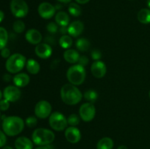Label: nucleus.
Instances as JSON below:
<instances>
[{"label": "nucleus", "instance_id": "obj_1", "mask_svg": "<svg viewBox=\"0 0 150 149\" xmlns=\"http://www.w3.org/2000/svg\"><path fill=\"white\" fill-rule=\"evenodd\" d=\"M62 100L67 105H75L79 104L82 99L81 91L71 83L64 84L60 91Z\"/></svg>", "mask_w": 150, "mask_h": 149}, {"label": "nucleus", "instance_id": "obj_2", "mask_svg": "<svg viewBox=\"0 0 150 149\" xmlns=\"http://www.w3.org/2000/svg\"><path fill=\"white\" fill-rule=\"evenodd\" d=\"M24 129V121L21 117L11 115L6 117L2 122L3 131L7 135L13 137L20 134Z\"/></svg>", "mask_w": 150, "mask_h": 149}, {"label": "nucleus", "instance_id": "obj_3", "mask_svg": "<svg viewBox=\"0 0 150 149\" xmlns=\"http://www.w3.org/2000/svg\"><path fill=\"white\" fill-rule=\"evenodd\" d=\"M32 142L37 145H50L55 139V134L51 130L45 128H38L32 135Z\"/></svg>", "mask_w": 150, "mask_h": 149}, {"label": "nucleus", "instance_id": "obj_4", "mask_svg": "<svg viewBox=\"0 0 150 149\" xmlns=\"http://www.w3.org/2000/svg\"><path fill=\"white\" fill-rule=\"evenodd\" d=\"M86 70L80 64L73 65L67 70V78L70 83L74 86H79L84 82L86 79Z\"/></svg>", "mask_w": 150, "mask_h": 149}, {"label": "nucleus", "instance_id": "obj_5", "mask_svg": "<svg viewBox=\"0 0 150 149\" xmlns=\"http://www.w3.org/2000/svg\"><path fill=\"white\" fill-rule=\"evenodd\" d=\"M26 64V57L21 53H14L7 59L5 67L7 72L16 74L23 70Z\"/></svg>", "mask_w": 150, "mask_h": 149}, {"label": "nucleus", "instance_id": "obj_6", "mask_svg": "<svg viewBox=\"0 0 150 149\" xmlns=\"http://www.w3.org/2000/svg\"><path fill=\"white\" fill-rule=\"evenodd\" d=\"M49 125L54 130L61 131L67 129L68 123L66 117L59 112H54L49 116Z\"/></svg>", "mask_w": 150, "mask_h": 149}, {"label": "nucleus", "instance_id": "obj_7", "mask_svg": "<svg viewBox=\"0 0 150 149\" xmlns=\"http://www.w3.org/2000/svg\"><path fill=\"white\" fill-rule=\"evenodd\" d=\"M10 10L15 17L22 18L27 15L29 7L24 0H12L10 2Z\"/></svg>", "mask_w": 150, "mask_h": 149}, {"label": "nucleus", "instance_id": "obj_8", "mask_svg": "<svg viewBox=\"0 0 150 149\" xmlns=\"http://www.w3.org/2000/svg\"><path fill=\"white\" fill-rule=\"evenodd\" d=\"M96 114V109L93 103L86 102L81 105L79 109L80 118L85 122H89L94 119Z\"/></svg>", "mask_w": 150, "mask_h": 149}, {"label": "nucleus", "instance_id": "obj_9", "mask_svg": "<svg viewBox=\"0 0 150 149\" xmlns=\"http://www.w3.org/2000/svg\"><path fill=\"white\" fill-rule=\"evenodd\" d=\"M52 111V106L46 100L39 101L35 107V114L38 118L44 119L49 117Z\"/></svg>", "mask_w": 150, "mask_h": 149}, {"label": "nucleus", "instance_id": "obj_10", "mask_svg": "<svg viewBox=\"0 0 150 149\" xmlns=\"http://www.w3.org/2000/svg\"><path fill=\"white\" fill-rule=\"evenodd\" d=\"M3 96L10 102H15L21 98V91L17 86H8L4 89Z\"/></svg>", "mask_w": 150, "mask_h": 149}, {"label": "nucleus", "instance_id": "obj_11", "mask_svg": "<svg viewBox=\"0 0 150 149\" xmlns=\"http://www.w3.org/2000/svg\"><path fill=\"white\" fill-rule=\"evenodd\" d=\"M56 7L48 2H42L38 6V12L41 18L50 19L55 15Z\"/></svg>", "mask_w": 150, "mask_h": 149}, {"label": "nucleus", "instance_id": "obj_12", "mask_svg": "<svg viewBox=\"0 0 150 149\" xmlns=\"http://www.w3.org/2000/svg\"><path fill=\"white\" fill-rule=\"evenodd\" d=\"M64 136H65L66 140L70 143H79L81 138L80 130L76 127H67L64 131Z\"/></svg>", "mask_w": 150, "mask_h": 149}, {"label": "nucleus", "instance_id": "obj_13", "mask_svg": "<svg viewBox=\"0 0 150 149\" xmlns=\"http://www.w3.org/2000/svg\"><path fill=\"white\" fill-rule=\"evenodd\" d=\"M106 65L103 61H95L91 65V72L96 78H102L106 74Z\"/></svg>", "mask_w": 150, "mask_h": 149}, {"label": "nucleus", "instance_id": "obj_14", "mask_svg": "<svg viewBox=\"0 0 150 149\" xmlns=\"http://www.w3.org/2000/svg\"><path fill=\"white\" fill-rule=\"evenodd\" d=\"M35 53L39 58L46 59L52 54V48L47 43H40L35 47Z\"/></svg>", "mask_w": 150, "mask_h": 149}, {"label": "nucleus", "instance_id": "obj_15", "mask_svg": "<svg viewBox=\"0 0 150 149\" xmlns=\"http://www.w3.org/2000/svg\"><path fill=\"white\" fill-rule=\"evenodd\" d=\"M84 29V24L81 20H75L67 26V31L70 37H77L80 36Z\"/></svg>", "mask_w": 150, "mask_h": 149}, {"label": "nucleus", "instance_id": "obj_16", "mask_svg": "<svg viewBox=\"0 0 150 149\" xmlns=\"http://www.w3.org/2000/svg\"><path fill=\"white\" fill-rule=\"evenodd\" d=\"M25 38L28 42L32 45H38L42 39L40 32L35 29H29L25 34Z\"/></svg>", "mask_w": 150, "mask_h": 149}, {"label": "nucleus", "instance_id": "obj_17", "mask_svg": "<svg viewBox=\"0 0 150 149\" xmlns=\"http://www.w3.org/2000/svg\"><path fill=\"white\" fill-rule=\"evenodd\" d=\"M13 83L18 88H23L27 86L30 82V77L26 73H18L13 78Z\"/></svg>", "mask_w": 150, "mask_h": 149}, {"label": "nucleus", "instance_id": "obj_18", "mask_svg": "<svg viewBox=\"0 0 150 149\" xmlns=\"http://www.w3.org/2000/svg\"><path fill=\"white\" fill-rule=\"evenodd\" d=\"M33 142L26 137H19L15 141L16 149H33Z\"/></svg>", "mask_w": 150, "mask_h": 149}, {"label": "nucleus", "instance_id": "obj_19", "mask_svg": "<svg viewBox=\"0 0 150 149\" xmlns=\"http://www.w3.org/2000/svg\"><path fill=\"white\" fill-rule=\"evenodd\" d=\"M64 60L70 64H76L79 59V53L74 49H67L63 54Z\"/></svg>", "mask_w": 150, "mask_h": 149}, {"label": "nucleus", "instance_id": "obj_20", "mask_svg": "<svg viewBox=\"0 0 150 149\" xmlns=\"http://www.w3.org/2000/svg\"><path fill=\"white\" fill-rule=\"evenodd\" d=\"M55 21L59 26H67L70 23L69 15L64 11L58 12L55 15Z\"/></svg>", "mask_w": 150, "mask_h": 149}, {"label": "nucleus", "instance_id": "obj_21", "mask_svg": "<svg viewBox=\"0 0 150 149\" xmlns=\"http://www.w3.org/2000/svg\"><path fill=\"white\" fill-rule=\"evenodd\" d=\"M26 70L29 72V73L32 74H37L39 73L40 70V65L39 63L35 59H29L26 61Z\"/></svg>", "mask_w": 150, "mask_h": 149}, {"label": "nucleus", "instance_id": "obj_22", "mask_svg": "<svg viewBox=\"0 0 150 149\" xmlns=\"http://www.w3.org/2000/svg\"><path fill=\"white\" fill-rule=\"evenodd\" d=\"M114 141L108 137H103L97 143V149H112L114 148Z\"/></svg>", "mask_w": 150, "mask_h": 149}, {"label": "nucleus", "instance_id": "obj_23", "mask_svg": "<svg viewBox=\"0 0 150 149\" xmlns=\"http://www.w3.org/2000/svg\"><path fill=\"white\" fill-rule=\"evenodd\" d=\"M137 18L140 23L143 24L150 23V9L144 8L142 9L138 13Z\"/></svg>", "mask_w": 150, "mask_h": 149}, {"label": "nucleus", "instance_id": "obj_24", "mask_svg": "<svg viewBox=\"0 0 150 149\" xmlns=\"http://www.w3.org/2000/svg\"><path fill=\"white\" fill-rule=\"evenodd\" d=\"M76 48L79 50V51L81 52H85V51H88L91 46V43L89 42V39H86V38H79L77 39L76 42Z\"/></svg>", "mask_w": 150, "mask_h": 149}, {"label": "nucleus", "instance_id": "obj_25", "mask_svg": "<svg viewBox=\"0 0 150 149\" xmlns=\"http://www.w3.org/2000/svg\"><path fill=\"white\" fill-rule=\"evenodd\" d=\"M59 43L64 49H70V47L73 45V39L70 35H62L59 40Z\"/></svg>", "mask_w": 150, "mask_h": 149}, {"label": "nucleus", "instance_id": "obj_26", "mask_svg": "<svg viewBox=\"0 0 150 149\" xmlns=\"http://www.w3.org/2000/svg\"><path fill=\"white\" fill-rule=\"evenodd\" d=\"M68 12L73 17H79L81 14V8L76 3H70L68 6Z\"/></svg>", "mask_w": 150, "mask_h": 149}, {"label": "nucleus", "instance_id": "obj_27", "mask_svg": "<svg viewBox=\"0 0 150 149\" xmlns=\"http://www.w3.org/2000/svg\"><path fill=\"white\" fill-rule=\"evenodd\" d=\"M8 42V33L4 28L0 27V51L5 48Z\"/></svg>", "mask_w": 150, "mask_h": 149}, {"label": "nucleus", "instance_id": "obj_28", "mask_svg": "<svg viewBox=\"0 0 150 149\" xmlns=\"http://www.w3.org/2000/svg\"><path fill=\"white\" fill-rule=\"evenodd\" d=\"M83 96H84L85 99L87 100L89 102L94 103L98 99V93L95 90L90 89V90H88L86 91H85Z\"/></svg>", "mask_w": 150, "mask_h": 149}, {"label": "nucleus", "instance_id": "obj_29", "mask_svg": "<svg viewBox=\"0 0 150 149\" xmlns=\"http://www.w3.org/2000/svg\"><path fill=\"white\" fill-rule=\"evenodd\" d=\"M25 28H26L25 23H23L22 20H16V21L13 23V29L16 33H18V34L22 33V32H24Z\"/></svg>", "mask_w": 150, "mask_h": 149}, {"label": "nucleus", "instance_id": "obj_30", "mask_svg": "<svg viewBox=\"0 0 150 149\" xmlns=\"http://www.w3.org/2000/svg\"><path fill=\"white\" fill-rule=\"evenodd\" d=\"M67 119V123L70 127H76L80 123V118L77 114H71V115H69Z\"/></svg>", "mask_w": 150, "mask_h": 149}, {"label": "nucleus", "instance_id": "obj_31", "mask_svg": "<svg viewBox=\"0 0 150 149\" xmlns=\"http://www.w3.org/2000/svg\"><path fill=\"white\" fill-rule=\"evenodd\" d=\"M25 124L29 128H33L38 124V119L35 116H29L26 118V121H25Z\"/></svg>", "mask_w": 150, "mask_h": 149}, {"label": "nucleus", "instance_id": "obj_32", "mask_svg": "<svg viewBox=\"0 0 150 149\" xmlns=\"http://www.w3.org/2000/svg\"><path fill=\"white\" fill-rule=\"evenodd\" d=\"M46 29L49 33L56 34L58 31V24L54 22H50L47 24Z\"/></svg>", "mask_w": 150, "mask_h": 149}, {"label": "nucleus", "instance_id": "obj_33", "mask_svg": "<svg viewBox=\"0 0 150 149\" xmlns=\"http://www.w3.org/2000/svg\"><path fill=\"white\" fill-rule=\"evenodd\" d=\"M91 56L95 61H100V59L102 58V53L100 50L95 49L91 52Z\"/></svg>", "mask_w": 150, "mask_h": 149}, {"label": "nucleus", "instance_id": "obj_34", "mask_svg": "<svg viewBox=\"0 0 150 149\" xmlns=\"http://www.w3.org/2000/svg\"><path fill=\"white\" fill-rule=\"evenodd\" d=\"M10 108V102L7 99H1L0 100V110L6 111Z\"/></svg>", "mask_w": 150, "mask_h": 149}, {"label": "nucleus", "instance_id": "obj_35", "mask_svg": "<svg viewBox=\"0 0 150 149\" xmlns=\"http://www.w3.org/2000/svg\"><path fill=\"white\" fill-rule=\"evenodd\" d=\"M78 64L81 65L82 67H85L88 64H89V58L86 56H81L79 57V59L78 61Z\"/></svg>", "mask_w": 150, "mask_h": 149}, {"label": "nucleus", "instance_id": "obj_36", "mask_svg": "<svg viewBox=\"0 0 150 149\" xmlns=\"http://www.w3.org/2000/svg\"><path fill=\"white\" fill-rule=\"evenodd\" d=\"M7 142V137H6V134L4 131L0 130V148L4 147Z\"/></svg>", "mask_w": 150, "mask_h": 149}, {"label": "nucleus", "instance_id": "obj_37", "mask_svg": "<svg viewBox=\"0 0 150 149\" xmlns=\"http://www.w3.org/2000/svg\"><path fill=\"white\" fill-rule=\"evenodd\" d=\"M0 54H1V57H3L4 58H8L10 56V51L9 48H4L3 49L1 50V52H0Z\"/></svg>", "mask_w": 150, "mask_h": 149}, {"label": "nucleus", "instance_id": "obj_38", "mask_svg": "<svg viewBox=\"0 0 150 149\" xmlns=\"http://www.w3.org/2000/svg\"><path fill=\"white\" fill-rule=\"evenodd\" d=\"M59 32L62 35L68 34V31H67V26H61L59 29Z\"/></svg>", "mask_w": 150, "mask_h": 149}, {"label": "nucleus", "instance_id": "obj_39", "mask_svg": "<svg viewBox=\"0 0 150 149\" xmlns=\"http://www.w3.org/2000/svg\"><path fill=\"white\" fill-rule=\"evenodd\" d=\"M11 78H12L11 75L9 74H4V75H3V80L6 82H9L10 80H11Z\"/></svg>", "mask_w": 150, "mask_h": 149}, {"label": "nucleus", "instance_id": "obj_40", "mask_svg": "<svg viewBox=\"0 0 150 149\" xmlns=\"http://www.w3.org/2000/svg\"><path fill=\"white\" fill-rule=\"evenodd\" d=\"M35 149H51V146H50L49 145H40Z\"/></svg>", "mask_w": 150, "mask_h": 149}, {"label": "nucleus", "instance_id": "obj_41", "mask_svg": "<svg viewBox=\"0 0 150 149\" xmlns=\"http://www.w3.org/2000/svg\"><path fill=\"white\" fill-rule=\"evenodd\" d=\"M89 1H90V0H76V1L78 3V4H86V3L89 2Z\"/></svg>", "mask_w": 150, "mask_h": 149}, {"label": "nucleus", "instance_id": "obj_42", "mask_svg": "<svg viewBox=\"0 0 150 149\" xmlns=\"http://www.w3.org/2000/svg\"><path fill=\"white\" fill-rule=\"evenodd\" d=\"M4 14L1 10H0V23L4 20Z\"/></svg>", "mask_w": 150, "mask_h": 149}, {"label": "nucleus", "instance_id": "obj_43", "mask_svg": "<svg viewBox=\"0 0 150 149\" xmlns=\"http://www.w3.org/2000/svg\"><path fill=\"white\" fill-rule=\"evenodd\" d=\"M57 1H59L62 3H69L72 1V0H57Z\"/></svg>", "mask_w": 150, "mask_h": 149}, {"label": "nucleus", "instance_id": "obj_44", "mask_svg": "<svg viewBox=\"0 0 150 149\" xmlns=\"http://www.w3.org/2000/svg\"><path fill=\"white\" fill-rule=\"evenodd\" d=\"M117 149H128V148H127L126 145H122L119 146V147L117 148Z\"/></svg>", "mask_w": 150, "mask_h": 149}, {"label": "nucleus", "instance_id": "obj_45", "mask_svg": "<svg viewBox=\"0 0 150 149\" xmlns=\"http://www.w3.org/2000/svg\"><path fill=\"white\" fill-rule=\"evenodd\" d=\"M2 149H13V148L12 147H10V146H4Z\"/></svg>", "mask_w": 150, "mask_h": 149}, {"label": "nucleus", "instance_id": "obj_46", "mask_svg": "<svg viewBox=\"0 0 150 149\" xmlns=\"http://www.w3.org/2000/svg\"><path fill=\"white\" fill-rule=\"evenodd\" d=\"M2 96H3V93L2 92H1V91L0 90V100H1V98H2Z\"/></svg>", "mask_w": 150, "mask_h": 149}, {"label": "nucleus", "instance_id": "obj_47", "mask_svg": "<svg viewBox=\"0 0 150 149\" xmlns=\"http://www.w3.org/2000/svg\"><path fill=\"white\" fill-rule=\"evenodd\" d=\"M147 6H148V7L150 9V0H147Z\"/></svg>", "mask_w": 150, "mask_h": 149}, {"label": "nucleus", "instance_id": "obj_48", "mask_svg": "<svg viewBox=\"0 0 150 149\" xmlns=\"http://www.w3.org/2000/svg\"><path fill=\"white\" fill-rule=\"evenodd\" d=\"M149 98H150V91H149Z\"/></svg>", "mask_w": 150, "mask_h": 149}, {"label": "nucleus", "instance_id": "obj_49", "mask_svg": "<svg viewBox=\"0 0 150 149\" xmlns=\"http://www.w3.org/2000/svg\"><path fill=\"white\" fill-rule=\"evenodd\" d=\"M0 118H1V112H0Z\"/></svg>", "mask_w": 150, "mask_h": 149}]
</instances>
